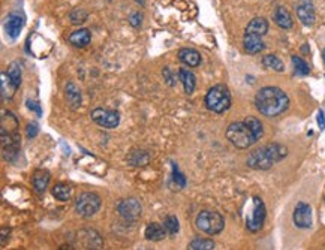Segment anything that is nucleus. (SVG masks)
<instances>
[{
    "label": "nucleus",
    "mask_w": 325,
    "mask_h": 250,
    "mask_svg": "<svg viewBox=\"0 0 325 250\" xmlns=\"http://www.w3.org/2000/svg\"><path fill=\"white\" fill-rule=\"evenodd\" d=\"M258 111L265 117H277L289 107L288 95L279 87H264L255 96Z\"/></svg>",
    "instance_id": "1"
},
{
    "label": "nucleus",
    "mask_w": 325,
    "mask_h": 250,
    "mask_svg": "<svg viewBox=\"0 0 325 250\" xmlns=\"http://www.w3.org/2000/svg\"><path fill=\"white\" fill-rule=\"evenodd\" d=\"M288 154L286 147L280 144H267L255 151H252L248 157V165L254 170H270L274 163L282 160Z\"/></svg>",
    "instance_id": "2"
},
{
    "label": "nucleus",
    "mask_w": 325,
    "mask_h": 250,
    "mask_svg": "<svg viewBox=\"0 0 325 250\" xmlns=\"http://www.w3.org/2000/svg\"><path fill=\"white\" fill-rule=\"evenodd\" d=\"M226 139L235 145L237 148H249L251 145H254L258 138L255 136V133L252 132V129L248 126L246 122H235L231 123L226 129Z\"/></svg>",
    "instance_id": "3"
},
{
    "label": "nucleus",
    "mask_w": 325,
    "mask_h": 250,
    "mask_svg": "<svg viewBox=\"0 0 325 250\" xmlns=\"http://www.w3.org/2000/svg\"><path fill=\"white\" fill-rule=\"evenodd\" d=\"M205 107L216 114L225 113L231 107V93L228 87L223 84L211 87L205 95Z\"/></svg>",
    "instance_id": "4"
},
{
    "label": "nucleus",
    "mask_w": 325,
    "mask_h": 250,
    "mask_svg": "<svg viewBox=\"0 0 325 250\" xmlns=\"http://www.w3.org/2000/svg\"><path fill=\"white\" fill-rule=\"evenodd\" d=\"M196 226L199 231L208 234V235H216L219 232H222L223 226H225V222H223V217L216 213V211H201L196 217Z\"/></svg>",
    "instance_id": "5"
},
{
    "label": "nucleus",
    "mask_w": 325,
    "mask_h": 250,
    "mask_svg": "<svg viewBox=\"0 0 325 250\" xmlns=\"http://www.w3.org/2000/svg\"><path fill=\"white\" fill-rule=\"evenodd\" d=\"M101 208V198L93 192H84L78 195L75 201V210L81 217H92Z\"/></svg>",
    "instance_id": "6"
},
{
    "label": "nucleus",
    "mask_w": 325,
    "mask_h": 250,
    "mask_svg": "<svg viewBox=\"0 0 325 250\" xmlns=\"http://www.w3.org/2000/svg\"><path fill=\"white\" fill-rule=\"evenodd\" d=\"M264 220H265V205H264L261 198L255 196L252 211H251V214L248 216V220H246L248 229L252 231V232H258L262 228Z\"/></svg>",
    "instance_id": "7"
},
{
    "label": "nucleus",
    "mask_w": 325,
    "mask_h": 250,
    "mask_svg": "<svg viewBox=\"0 0 325 250\" xmlns=\"http://www.w3.org/2000/svg\"><path fill=\"white\" fill-rule=\"evenodd\" d=\"M92 120L99 125L101 127H107V129H114L119 126L120 123V116L116 111L111 110H104V108H96L92 111Z\"/></svg>",
    "instance_id": "8"
},
{
    "label": "nucleus",
    "mask_w": 325,
    "mask_h": 250,
    "mask_svg": "<svg viewBox=\"0 0 325 250\" xmlns=\"http://www.w3.org/2000/svg\"><path fill=\"white\" fill-rule=\"evenodd\" d=\"M120 216L126 220H136L139 216H141V204L138 199L135 198H129V199H123L122 202H119V207H117Z\"/></svg>",
    "instance_id": "9"
},
{
    "label": "nucleus",
    "mask_w": 325,
    "mask_h": 250,
    "mask_svg": "<svg viewBox=\"0 0 325 250\" xmlns=\"http://www.w3.org/2000/svg\"><path fill=\"white\" fill-rule=\"evenodd\" d=\"M294 223L298 228L312 226V208L306 202H298L294 210Z\"/></svg>",
    "instance_id": "10"
},
{
    "label": "nucleus",
    "mask_w": 325,
    "mask_h": 250,
    "mask_svg": "<svg viewBox=\"0 0 325 250\" xmlns=\"http://www.w3.org/2000/svg\"><path fill=\"white\" fill-rule=\"evenodd\" d=\"M297 15L298 20L304 24V26H312L315 23V8L312 0H300L297 5Z\"/></svg>",
    "instance_id": "11"
},
{
    "label": "nucleus",
    "mask_w": 325,
    "mask_h": 250,
    "mask_svg": "<svg viewBox=\"0 0 325 250\" xmlns=\"http://www.w3.org/2000/svg\"><path fill=\"white\" fill-rule=\"evenodd\" d=\"M24 26V18L20 15V14H9L6 17V23H5V30H6V35L12 39H17L21 33V29Z\"/></svg>",
    "instance_id": "12"
},
{
    "label": "nucleus",
    "mask_w": 325,
    "mask_h": 250,
    "mask_svg": "<svg viewBox=\"0 0 325 250\" xmlns=\"http://www.w3.org/2000/svg\"><path fill=\"white\" fill-rule=\"evenodd\" d=\"M243 44H245V50L248 53H251V54H258V53H261L265 48L261 36L251 35V33H245V39H243Z\"/></svg>",
    "instance_id": "13"
},
{
    "label": "nucleus",
    "mask_w": 325,
    "mask_h": 250,
    "mask_svg": "<svg viewBox=\"0 0 325 250\" xmlns=\"http://www.w3.org/2000/svg\"><path fill=\"white\" fill-rule=\"evenodd\" d=\"M179 59H180L185 64H188L189 67H196V66H199V63H201V56H199V53H198L196 50H194V48H182V50L179 51Z\"/></svg>",
    "instance_id": "14"
},
{
    "label": "nucleus",
    "mask_w": 325,
    "mask_h": 250,
    "mask_svg": "<svg viewBox=\"0 0 325 250\" xmlns=\"http://www.w3.org/2000/svg\"><path fill=\"white\" fill-rule=\"evenodd\" d=\"M167 229L164 225H160V223H148L147 228H145V238L150 240V241H160V240H164L165 235H167Z\"/></svg>",
    "instance_id": "15"
},
{
    "label": "nucleus",
    "mask_w": 325,
    "mask_h": 250,
    "mask_svg": "<svg viewBox=\"0 0 325 250\" xmlns=\"http://www.w3.org/2000/svg\"><path fill=\"white\" fill-rule=\"evenodd\" d=\"M179 78H180L182 82H183L185 92H186L188 95L194 93L195 84H196V79H195L194 72H192L191 69H188V67H180V70H179Z\"/></svg>",
    "instance_id": "16"
},
{
    "label": "nucleus",
    "mask_w": 325,
    "mask_h": 250,
    "mask_svg": "<svg viewBox=\"0 0 325 250\" xmlns=\"http://www.w3.org/2000/svg\"><path fill=\"white\" fill-rule=\"evenodd\" d=\"M50 173L47 171V170H38L35 174H33V180H32V183H33V188H35V190L38 192V193H42V192H45V189H47V186H48V183H50Z\"/></svg>",
    "instance_id": "17"
},
{
    "label": "nucleus",
    "mask_w": 325,
    "mask_h": 250,
    "mask_svg": "<svg viewBox=\"0 0 325 250\" xmlns=\"http://www.w3.org/2000/svg\"><path fill=\"white\" fill-rule=\"evenodd\" d=\"M268 30V23L265 18L262 17H258V18H254L248 27H246V33H251V35H258V36H264Z\"/></svg>",
    "instance_id": "18"
},
{
    "label": "nucleus",
    "mask_w": 325,
    "mask_h": 250,
    "mask_svg": "<svg viewBox=\"0 0 325 250\" xmlns=\"http://www.w3.org/2000/svg\"><path fill=\"white\" fill-rule=\"evenodd\" d=\"M274 21L279 27L282 29H291L294 21H292V17L289 14V11L283 6H279L276 11H274Z\"/></svg>",
    "instance_id": "19"
},
{
    "label": "nucleus",
    "mask_w": 325,
    "mask_h": 250,
    "mask_svg": "<svg viewBox=\"0 0 325 250\" xmlns=\"http://www.w3.org/2000/svg\"><path fill=\"white\" fill-rule=\"evenodd\" d=\"M69 42L75 47H86L90 42V32L87 29H79L69 35Z\"/></svg>",
    "instance_id": "20"
},
{
    "label": "nucleus",
    "mask_w": 325,
    "mask_h": 250,
    "mask_svg": "<svg viewBox=\"0 0 325 250\" xmlns=\"http://www.w3.org/2000/svg\"><path fill=\"white\" fill-rule=\"evenodd\" d=\"M17 90V86L8 73H2V95L5 99H11Z\"/></svg>",
    "instance_id": "21"
},
{
    "label": "nucleus",
    "mask_w": 325,
    "mask_h": 250,
    "mask_svg": "<svg viewBox=\"0 0 325 250\" xmlns=\"http://www.w3.org/2000/svg\"><path fill=\"white\" fill-rule=\"evenodd\" d=\"M53 195L60 199V201H67L72 195V188L69 185H63V183H59L53 188Z\"/></svg>",
    "instance_id": "22"
},
{
    "label": "nucleus",
    "mask_w": 325,
    "mask_h": 250,
    "mask_svg": "<svg viewBox=\"0 0 325 250\" xmlns=\"http://www.w3.org/2000/svg\"><path fill=\"white\" fill-rule=\"evenodd\" d=\"M262 64H264L265 67H268V69L276 70V72H283V63H282V60H280L277 56H274V54L265 56V57L262 59Z\"/></svg>",
    "instance_id": "23"
},
{
    "label": "nucleus",
    "mask_w": 325,
    "mask_h": 250,
    "mask_svg": "<svg viewBox=\"0 0 325 250\" xmlns=\"http://www.w3.org/2000/svg\"><path fill=\"white\" fill-rule=\"evenodd\" d=\"M66 98H67L69 104H72L73 108L78 107L79 102H81V93H79V90L76 89V86L72 84V82L66 86Z\"/></svg>",
    "instance_id": "24"
},
{
    "label": "nucleus",
    "mask_w": 325,
    "mask_h": 250,
    "mask_svg": "<svg viewBox=\"0 0 325 250\" xmlns=\"http://www.w3.org/2000/svg\"><path fill=\"white\" fill-rule=\"evenodd\" d=\"M189 249L191 250H213L214 243L211 240H205V238H195L194 241H191Z\"/></svg>",
    "instance_id": "25"
},
{
    "label": "nucleus",
    "mask_w": 325,
    "mask_h": 250,
    "mask_svg": "<svg viewBox=\"0 0 325 250\" xmlns=\"http://www.w3.org/2000/svg\"><path fill=\"white\" fill-rule=\"evenodd\" d=\"M8 75L14 81V84L17 87H20V84H21V67H20V63H17V62L11 63L9 69H8Z\"/></svg>",
    "instance_id": "26"
},
{
    "label": "nucleus",
    "mask_w": 325,
    "mask_h": 250,
    "mask_svg": "<svg viewBox=\"0 0 325 250\" xmlns=\"http://www.w3.org/2000/svg\"><path fill=\"white\" fill-rule=\"evenodd\" d=\"M292 64H294V69H295V73L298 75H309L310 69H309V64L298 56H292Z\"/></svg>",
    "instance_id": "27"
},
{
    "label": "nucleus",
    "mask_w": 325,
    "mask_h": 250,
    "mask_svg": "<svg viewBox=\"0 0 325 250\" xmlns=\"http://www.w3.org/2000/svg\"><path fill=\"white\" fill-rule=\"evenodd\" d=\"M245 122L248 123V126L252 129V132L255 133V136L260 139L264 133V129H262V123L257 119V117H246Z\"/></svg>",
    "instance_id": "28"
},
{
    "label": "nucleus",
    "mask_w": 325,
    "mask_h": 250,
    "mask_svg": "<svg viewBox=\"0 0 325 250\" xmlns=\"http://www.w3.org/2000/svg\"><path fill=\"white\" fill-rule=\"evenodd\" d=\"M164 226H165V229H167L171 235L177 234L179 229H180L179 219H177L176 216H168V217L165 219V222H164Z\"/></svg>",
    "instance_id": "29"
},
{
    "label": "nucleus",
    "mask_w": 325,
    "mask_h": 250,
    "mask_svg": "<svg viewBox=\"0 0 325 250\" xmlns=\"http://www.w3.org/2000/svg\"><path fill=\"white\" fill-rule=\"evenodd\" d=\"M87 20V12L84 9H73L70 12V23L72 24H81V23H84Z\"/></svg>",
    "instance_id": "30"
},
{
    "label": "nucleus",
    "mask_w": 325,
    "mask_h": 250,
    "mask_svg": "<svg viewBox=\"0 0 325 250\" xmlns=\"http://www.w3.org/2000/svg\"><path fill=\"white\" fill-rule=\"evenodd\" d=\"M173 168H174V182L179 183L180 188H185V185H186V179L183 177V174L179 173V170H177V166H176V165H173Z\"/></svg>",
    "instance_id": "31"
},
{
    "label": "nucleus",
    "mask_w": 325,
    "mask_h": 250,
    "mask_svg": "<svg viewBox=\"0 0 325 250\" xmlns=\"http://www.w3.org/2000/svg\"><path fill=\"white\" fill-rule=\"evenodd\" d=\"M27 107H29V110H32V111H35L38 116H42V110H41V105L38 104V102H35V101H27Z\"/></svg>",
    "instance_id": "32"
},
{
    "label": "nucleus",
    "mask_w": 325,
    "mask_h": 250,
    "mask_svg": "<svg viewBox=\"0 0 325 250\" xmlns=\"http://www.w3.org/2000/svg\"><path fill=\"white\" fill-rule=\"evenodd\" d=\"M38 132H39V127H38L36 123H30V125L27 126V136H29V138H35V136L38 135Z\"/></svg>",
    "instance_id": "33"
},
{
    "label": "nucleus",
    "mask_w": 325,
    "mask_h": 250,
    "mask_svg": "<svg viewBox=\"0 0 325 250\" xmlns=\"http://www.w3.org/2000/svg\"><path fill=\"white\" fill-rule=\"evenodd\" d=\"M141 20H142V15H141L139 12H135V14H132V15H130V18H129V21H130V24H132L133 27H138V26L141 24Z\"/></svg>",
    "instance_id": "34"
},
{
    "label": "nucleus",
    "mask_w": 325,
    "mask_h": 250,
    "mask_svg": "<svg viewBox=\"0 0 325 250\" xmlns=\"http://www.w3.org/2000/svg\"><path fill=\"white\" fill-rule=\"evenodd\" d=\"M318 125H319V129H321V130L325 129V119H324V113H322V111L318 113Z\"/></svg>",
    "instance_id": "35"
},
{
    "label": "nucleus",
    "mask_w": 325,
    "mask_h": 250,
    "mask_svg": "<svg viewBox=\"0 0 325 250\" xmlns=\"http://www.w3.org/2000/svg\"><path fill=\"white\" fill-rule=\"evenodd\" d=\"M322 59H324V62H325V50L322 51Z\"/></svg>",
    "instance_id": "36"
}]
</instances>
